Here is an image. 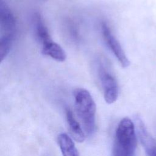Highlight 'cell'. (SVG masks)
<instances>
[{
	"label": "cell",
	"mask_w": 156,
	"mask_h": 156,
	"mask_svg": "<svg viewBox=\"0 0 156 156\" xmlns=\"http://www.w3.org/2000/svg\"><path fill=\"white\" fill-rule=\"evenodd\" d=\"M57 141L63 156H79L74 143L67 134L60 133Z\"/></svg>",
	"instance_id": "9c48e42d"
},
{
	"label": "cell",
	"mask_w": 156,
	"mask_h": 156,
	"mask_svg": "<svg viewBox=\"0 0 156 156\" xmlns=\"http://www.w3.org/2000/svg\"><path fill=\"white\" fill-rule=\"evenodd\" d=\"M66 118L72 136L77 142H83L85 140L86 134L76 119L72 111L69 108L66 110Z\"/></svg>",
	"instance_id": "52a82bcc"
},
{
	"label": "cell",
	"mask_w": 156,
	"mask_h": 156,
	"mask_svg": "<svg viewBox=\"0 0 156 156\" xmlns=\"http://www.w3.org/2000/svg\"><path fill=\"white\" fill-rule=\"evenodd\" d=\"M101 32L103 38L112 52L118 60L122 67L126 68L130 65V62L126 55L120 43L116 39L111 30L110 26L105 22L101 24Z\"/></svg>",
	"instance_id": "5b68a950"
},
{
	"label": "cell",
	"mask_w": 156,
	"mask_h": 156,
	"mask_svg": "<svg viewBox=\"0 0 156 156\" xmlns=\"http://www.w3.org/2000/svg\"><path fill=\"white\" fill-rule=\"evenodd\" d=\"M73 96L75 110L85 133L91 135L96 129L95 102L90 92L83 88H76Z\"/></svg>",
	"instance_id": "6da1fadb"
},
{
	"label": "cell",
	"mask_w": 156,
	"mask_h": 156,
	"mask_svg": "<svg viewBox=\"0 0 156 156\" xmlns=\"http://www.w3.org/2000/svg\"><path fill=\"white\" fill-rule=\"evenodd\" d=\"M68 29H68V32L70 34L71 36L72 37H74L76 38H77V29L75 27L74 24L69 23L68 24Z\"/></svg>",
	"instance_id": "8fae6325"
},
{
	"label": "cell",
	"mask_w": 156,
	"mask_h": 156,
	"mask_svg": "<svg viewBox=\"0 0 156 156\" xmlns=\"http://www.w3.org/2000/svg\"><path fill=\"white\" fill-rule=\"evenodd\" d=\"M0 55L2 61L9 54L16 31V19L7 4L1 1L0 4Z\"/></svg>",
	"instance_id": "3957f363"
},
{
	"label": "cell",
	"mask_w": 156,
	"mask_h": 156,
	"mask_svg": "<svg viewBox=\"0 0 156 156\" xmlns=\"http://www.w3.org/2000/svg\"><path fill=\"white\" fill-rule=\"evenodd\" d=\"M32 23L35 35L41 46L52 41L49 30L40 13L36 12L33 15Z\"/></svg>",
	"instance_id": "8992f818"
},
{
	"label": "cell",
	"mask_w": 156,
	"mask_h": 156,
	"mask_svg": "<svg viewBox=\"0 0 156 156\" xmlns=\"http://www.w3.org/2000/svg\"><path fill=\"white\" fill-rule=\"evenodd\" d=\"M98 75L105 102L109 104L115 102L118 96V84L115 77L102 60L98 62Z\"/></svg>",
	"instance_id": "277c9868"
},
{
	"label": "cell",
	"mask_w": 156,
	"mask_h": 156,
	"mask_svg": "<svg viewBox=\"0 0 156 156\" xmlns=\"http://www.w3.org/2000/svg\"><path fill=\"white\" fill-rule=\"evenodd\" d=\"M136 136L133 122L128 118H123L116 130L113 156H135Z\"/></svg>",
	"instance_id": "7a4b0ae2"
},
{
	"label": "cell",
	"mask_w": 156,
	"mask_h": 156,
	"mask_svg": "<svg viewBox=\"0 0 156 156\" xmlns=\"http://www.w3.org/2000/svg\"><path fill=\"white\" fill-rule=\"evenodd\" d=\"M41 52L58 62H64L66 58L64 49L53 40L41 46Z\"/></svg>",
	"instance_id": "ba28073f"
},
{
	"label": "cell",
	"mask_w": 156,
	"mask_h": 156,
	"mask_svg": "<svg viewBox=\"0 0 156 156\" xmlns=\"http://www.w3.org/2000/svg\"><path fill=\"white\" fill-rule=\"evenodd\" d=\"M140 137L148 156H156V141L151 138L143 126H139Z\"/></svg>",
	"instance_id": "30bf717a"
}]
</instances>
